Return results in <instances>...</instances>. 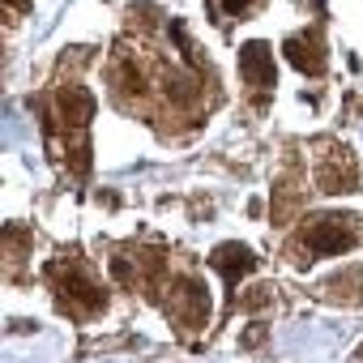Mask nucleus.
<instances>
[{"instance_id":"1","label":"nucleus","mask_w":363,"mask_h":363,"mask_svg":"<svg viewBox=\"0 0 363 363\" xmlns=\"http://www.w3.org/2000/svg\"><path fill=\"white\" fill-rule=\"evenodd\" d=\"M303 248H308V257H337V252L354 248V227H350V218H342V214H320V218H312V223L303 227Z\"/></svg>"},{"instance_id":"2","label":"nucleus","mask_w":363,"mask_h":363,"mask_svg":"<svg viewBox=\"0 0 363 363\" xmlns=\"http://www.w3.org/2000/svg\"><path fill=\"white\" fill-rule=\"evenodd\" d=\"M52 286H56V295H60V303L65 308H73V312H99L103 308V291L77 269V265H52Z\"/></svg>"},{"instance_id":"3","label":"nucleus","mask_w":363,"mask_h":363,"mask_svg":"<svg viewBox=\"0 0 363 363\" xmlns=\"http://www.w3.org/2000/svg\"><path fill=\"white\" fill-rule=\"evenodd\" d=\"M171 316H175L179 325H189V329H201V325L210 320V291H206V282L179 278V282L171 286Z\"/></svg>"},{"instance_id":"4","label":"nucleus","mask_w":363,"mask_h":363,"mask_svg":"<svg viewBox=\"0 0 363 363\" xmlns=\"http://www.w3.org/2000/svg\"><path fill=\"white\" fill-rule=\"evenodd\" d=\"M240 77L252 90H269L274 86V52H269V43L252 39V43L240 48Z\"/></svg>"},{"instance_id":"5","label":"nucleus","mask_w":363,"mask_h":363,"mask_svg":"<svg viewBox=\"0 0 363 363\" xmlns=\"http://www.w3.org/2000/svg\"><path fill=\"white\" fill-rule=\"evenodd\" d=\"M210 265L227 278V286H235L240 278H248L252 274V265H257V257L244 248V244H223V248H214V257H210Z\"/></svg>"},{"instance_id":"6","label":"nucleus","mask_w":363,"mask_h":363,"mask_svg":"<svg viewBox=\"0 0 363 363\" xmlns=\"http://www.w3.org/2000/svg\"><path fill=\"white\" fill-rule=\"evenodd\" d=\"M282 52H286V60H291L299 73H312V77H316V73L325 69V60H320V39H316V35H291Z\"/></svg>"},{"instance_id":"7","label":"nucleus","mask_w":363,"mask_h":363,"mask_svg":"<svg viewBox=\"0 0 363 363\" xmlns=\"http://www.w3.org/2000/svg\"><path fill=\"white\" fill-rule=\"evenodd\" d=\"M316 184H320V193H346V189H354V162L346 154H333L329 162H320Z\"/></svg>"},{"instance_id":"8","label":"nucleus","mask_w":363,"mask_h":363,"mask_svg":"<svg viewBox=\"0 0 363 363\" xmlns=\"http://www.w3.org/2000/svg\"><path fill=\"white\" fill-rule=\"evenodd\" d=\"M94 116V99L86 94V90H60V120L69 124V128H86V120Z\"/></svg>"},{"instance_id":"9","label":"nucleus","mask_w":363,"mask_h":363,"mask_svg":"<svg viewBox=\"0 0 363 363\" xmlns=\"http://www.w3.org/2000/svg\"><path fill=\"white\" fill-rule=\"evenodd\" d=\"M252 5H257V0H214V9H218V13H227V18H244Z\"/></svg>"},{"instance_id":"10","label":"nucleus","mask_w":363,"mask_h":363,"mask_svg":"<svg viewBox=\"0 0 363 363\" xmlns=\"http://www.w3.org/2000/svg\"><path fill=\"white\" fill-rule=\"evenodd\" d=\"M9 5H26V0H9Z\"/></svg>"}]
</instances>
